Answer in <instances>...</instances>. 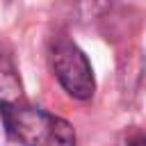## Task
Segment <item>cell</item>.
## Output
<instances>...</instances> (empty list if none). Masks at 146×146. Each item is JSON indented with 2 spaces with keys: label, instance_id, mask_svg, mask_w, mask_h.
Returning a JSON list of instances; mask_svg holds the SVG:
<instances>
[{
  "label": "cell",
  "instance_id": "obj_2",
  "mask_svg": "<svg viewBox=\"0 0 146 146\" xmlns=\"http://www.w3.org/2000/svg\"><path fill=\"white\" fill-rule=\"evenodd\" d=\"M50 62L55 78L64 87V91L75 100H89L96 94V78L87 55L66 36H59L52 43Z\"/></svg>",
  "mask_w": 146,
  "mask_h": 146
},
{
  "label": "cell",
  "instance_id": "obj_3",
  "mask_svg": "<svg viewBox=\"0 0 146 146\" xmlns=\"http://www.w3.org/2000/svg\"><path fill=\"white\" fill-rule=\"evenodd\" d=\"M144 80H146V57L141 48L128 46L119 55V89L128 105L135 103V98L141 94Z\"/></svg>",
  "mask_w": 146,
  "mask_h": 146
},
{
  "label": "cell",
  "instance_id": "obj_4",
  "mask_svg": "<svg viewBox=\"0 0 146 146\" xmlns=\"http://www.w3.org/2000/svg\"><path fill=\"white\" fill-rule=\"evenodd\" d=\"M23 84L18 78V68L9 55H0V105L23 98Z\"/></svg>",
  "mask_w": 146,
  "mask_h": 146
},
{
  "label": "cell",
  "instance_id": "obj_1",
  "mask_svg": "<svg viewBox=\"0 0 146 146\" xmlns=\"http://www.w3.org/2000/svg\"><path fill=\"white\" fill-rule=\"evenodd\" d=\"M0 114L7 132L23 146H75L78 144L75 130L66 119L32 105L25 96L7 105H0Z\"/></svg>",
  "mask_w": 146,
  "mask_h": 146
},
{
  "label": "cell",
  "instance_id": "obj_6",
  "mask_svg": "<svg viewBox=\"0 0 146 146\" xmlns=\"http://www.w3.org/2000/svg\"><path fill=\"white\" fill-rule=\"evenodd\" d=\"M125 146H146V132H135L128 137Z\"/></svg>",
  "mask_w": 146,
  "mask_h": 146
},
{
  "label": "cell",
  "instance_id": "obj_5",
  "mask_svg": "<svg viewBox=\"0 0 146 146\" xmlns=\"http://www.w3.org/2000/svg\"><path fill=\"white\" fill-rule=\"evenodd\" d=\"M114 0H75V11L82 21H94L112 9Z\"/></svg>",
  "mask_w": 146,
  "mask_h": 146
}]
</instances>
